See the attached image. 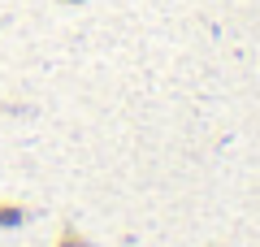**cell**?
Listing matches in <instances>:
<instances>
[{
    "instance_id": "cell-1",
    "label": "cell",
    "mask_w": 260,
    "mask_h": 247,
    "mask_svg": "<svg viewBox=\"0 0 260 247\" xmlns=\"http://www.w3.org/2000/svg\"><path fill=\"white\" fill-rule=\"evenodd\" d=\"M30 217H35V208H30L26 200H18V195H0V234L22 230Z\"/></svg>"
},
{
    "instance_id": "cell-3",
    "label": "cell",
    "mask_w": 260,
    "mask_h": 247,
    "mask_svg": "<svg viewBox=\"0 0 260 247\" xmlns=\"http://www.w3.org/2000/svg\"><path fill=\"white\" fill-rule=\"evenodd\" d=\"M56 5H70V9H74V5H87V0H56Z\"/></svg>"
},
{
    "instance_id": "cell-2",
    "label": "cell",
    "mask_w": 260,
    "mask_h": 247,
    "mask_svg": "<svg viewBox=\"0 0 260 247\" xmlns=\"http://www.w3.org/2000/svg\"><path fill=\"white\" fill-rule=\"evenodd\" d=\"M52 247H95V243H91V238H87V230H78V226H70V221H65V226L56 230Z\"/></svg>"
}]
</instances>
